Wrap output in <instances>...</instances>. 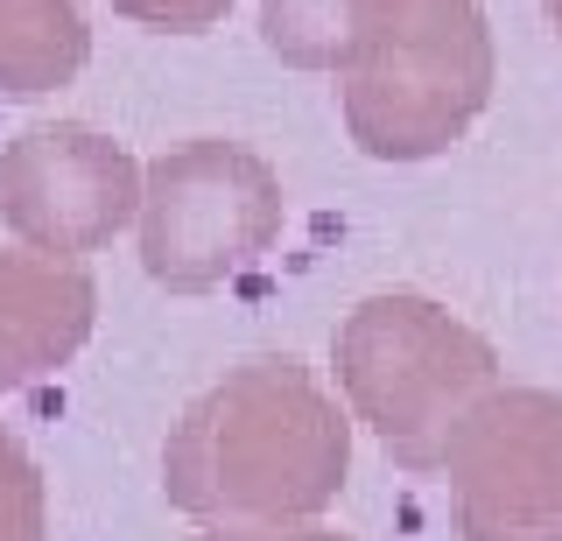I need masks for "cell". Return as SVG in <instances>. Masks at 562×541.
<instances>
[{"label": "cell", "mask_w": 562, "mask_h": 541, "mask_svg": "<svg viewBox=\"0 0 562 541\" xmlns=\"http://www.w3.org/2000/svg\"><path fill=\"white\" fill-rule=\"evenodd\" d=\"M351 478V422L295 352H260L183 408L162 443V493L198 528L316 520Z\"/></svg>", "instance_id": "obj_1"}, {"label": "cell", "mask_w": 562, "mask_h": 541, "mask_svg": "<svg viewBox=\"0 0 562 541\" xmlns=\"http://www.w3.org/2000/svg\"><path fill=\"white\" fill-rule=\"evenodd\" d=\"M338 387L351 422L380 436L401 471L429 478L450 464L471 415L499 394V352L429 295H366L338 324Z\"/></svg>", "instance_id": "obj_2"}, {"label": "cell", "mask_w": 562, "mask_h": 541, "mask_svg": "<svg viewBox=\"0 0 562 541\" xmlns=\"http://www.w3.org/2000/svg\"><path fill=\"white\" fill-rule=\"evenodd\" d=\"M492 29L479 0H386L345 84V134L373 162H429L492 99Z\"/></svg>", "instance_id": "obj_3"}, {"label": "cell", "mask_w": 562, "mask_h": 541, "mask_svg": "<svg viewBox=\"0 0 562 541\" xmlns=\"http://www.w3.org/2000/svg\"><path fill=\"white\" fill-rule=\"evenodd\" d=\"M140 268L169 295H211L281 239V177L239 142H183L148 162Z\"/></svg>", "instance_id": "obj_4"}, {"label": "cell", "mask_w": 562, "mask_h": 541, "mask_svg": "<svg viewBox=\"0 0 562 541\" xmlns=\"http://www.w3.org/2000/svg\"><path fill=\"white\" fill-rule=\"evenodd\" d=\"M140 190L148 169L78 120H43L0 148V225L43 253L85 260L113 247L120 225L140 218Z\"/></svg>", "instance_id": "obj_5"}, {"label": "cell", "mask_w": 562, "mask_h": 541, "mask_svg": "<svg viewBox=\"0 0 562 541\" xmlns=\"http://www.w3.org/2000/svg\"><path fill=\"white\" fill-rule=\"evenodd\" d=\"M443 478L464 541H562V394L499 387L457 436Z\"/></svg>", "instance_id": "obj_6"}, {"label": "cell", "mask_w": 562, "mask_h": 541, "mask_svg": "<svg viewBox=\"0 0 562 541\" xmlns=\"http://www.w3.org/2000/svg\"><path fill=\"white\" fill-rule=\"evenodd\" d=\"M99 324V282L85 260L0 247V394L35 387L85 352Z\"/></svg>", "instance_id": "obj_7"}, {"label": "cell", "mask_w": 562, "mask_h": 541, "mask_svg": "<svg viewBox=\"0 0 562 541\" xmlns=\"http://www.w3.org/2000/svg\"><path fill=\"white\" fill-rule=\"evenodd\" d=\"M92 57L78 0H0V99H43Z\"/></svg>", "instance_id": "obj_8"}, {"label": "cell", "mask_w": 562, "mask_h": 541, "mask_svg": "<svg viewBox=\"0 0 562 541\" xmlns=\"http://www.w3.org/2000/svg\"><path fill=\"white\" fill-rule=\"evenodd\" d=\"M386 0H268L260 8V43L289 71H330L345 78L359 64L366 36L380 29Z\"/></svg>", "instance_id": "obj_9"}, {"label": "cell", "mask_w": 562, "mask_h": 541, "mask_svg": "<svg viewBox=\"0 0 562 541\" xmlns=\"http://www.w3.org/2000/svg\"><path fill=\"white\" fill-rule=\"evenodd\" d=\"M43 534H49L43 471L22 450V436L0 429V541H43Z\"/></svg>", "instance_id": "obj_10"}, {"label": "cell", "mask_w": 562, "mask_h": 541, "mask_svg": "<svg viewBox=\"0 0 562 541\" xmlns=\"http://www.w3.org/2000/svg\"><path fill=\"white\" fill-rule=\"evenodd\" d=\"M105 8L140 22V29H162V36H198V29L225 22L233 0H105Z\"/></svg>", "instance_id": "obj_11"}, {"label": "cell", "mask_w": 562, "mask_h": 541, "mask_svg": "<svg viewBox=\"0 0 562 541\" xmlns=\"http://www.w3.org/2000/svg\"><path fill=\"white\" fill-rule=\"evenodd\" d=\"M198 541H345L330 528H310V520H289V528H211Z\"/></svg>", "instance_id": "obj_12"}, {"label": "cell", "mask_w": 562, "mask_h": 541, "mask_svg": "<svg viewBox=\"0 0 562 541\" xmlns=\"http://www.w3.org/2000/svg\"><path fill=\"white\" fill-rule=\"evenodd\" d=\"M541 8H549V22H555V36H562V0H541Z\"/></svg>", "instance_id": "obj_13"}]
</instances>
